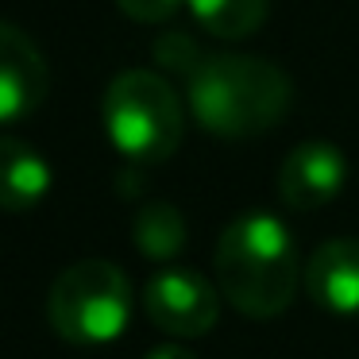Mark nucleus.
<instances>
[{
    "label": "nucleus",
    "instance_id": "9d476101",
    "mask_svg": "<svg viewBox=\"0 0 359 359\" xmlns=\"http://www.w3.org/2000/svg\"><path fill=\"white\" fill-rule=\"evenodd\" d=\"M132 243L151 259V263H170L186 248V220L170 201H147L135 212Z\"/></svg>",
    "mask_w": 359,
    "mask_h": 359
},
{
    "label": "nucleus",
    "instance_id": "1a4fd4ad",
    "mask_svg": "<svg viewBox=\"0 0 359 359\" xmlns=\"http://www.w3.org/2000/svg\"><path fill=\"white\" fill-rule=\"evenodd\" d=\"M50 194V163L20 135H0V209L27 212Z\"/></svg>",
    "mask_w": 359,
    "mask_h": 359
},
{
    "label": "nucleus",
    "instance_id": "423d86ee",
    "mask_svg": "<svg viewBox=\"0 0 359 359\" xmlns=\"http://www.w3.org/2000/svg\"><path fill=\"white\" fill-rule=\"evenodd\" d=\"M344 186H348V158L328 140H305L282 158L278 194L297 212H313L336 201Z\"/></svg>",
    "mask_w": 359,
    "mask_h": 359
},
{
    "label": "nucleus",
    "instance_id": "f03ea898",
    "mask_svg": "<svg viewBox=\"0 0 359 359\" xmlns=\"http://www.w3.org/2000/svg\"><path fill=\"white\" fill-rule=\"evenodd\" d=\"M189 112L220 140H248L282 124L294 86L274 62L259 55H205L186 81Z\"/></svg>",
    "mask_w": 359,
    "mask_h": 359
},
{
    "label": "nucleus",
    "instance_id": "7ed1b4c3",
    "mask_svg": "<svg viewBox=\"0 0 359 359\" xmlns=\"http://www.w3.org/2000/svg\"><path fill=\"white\" fill-rule=\"evenodd\" d=\"M101 120L112 147L132 163H166L186 135L178 89L155 70H120L104 89Z\"/></svg>",
    "mask_w": 359,
    "mask_h": 359
},
{
    "label": "nucleus",
    "instance_id": "0eeeda50",
    "mask_svg": "<svg viewBox=\"0 0 359 359\" xmlns=\"http://www.w3.org/2000/svg\"><path fill=\"white\" fill-rule=\"evenodd\" d=\"M47 97V58L35 39L0 20V124H16L32 116Z\"/></svg>",
    "mask_w": 359,
    "mask_h": 359
},
{
    "label": "nucleus",
    "instance_id": "9b49d317",
    "mask_svg": "<svg viewBox=\"0 0 359 359\" xmlns=\"http://www.w3.org/2000/svg\"><path fill=\"white\" fill-rule=\"evenodd\" d=\"M197 24L217 39H248L271 12V0H186Z\"/></svg>",
    "mask_w": 359,
    "mask_h": 359
},
{
    "label": "nucleus",
    "instance_id": "f8f14e48",
    "mask_svg": "<svg viewBox=\"0 0 359 359\" xmlns=\"http://www.w3.org/2000/svg\"><path fill=\"white\" fill-rule=\"evenodd\" d=\"M155 62L189 81V78H194V70L205 62V50L197 47L186 32H166V35H158V39H155Z\"/></svg>",
    "mask_w": 359,
    "mask_h": 359
},
{
    "label": "nucleus",
    "instance_id": "4468645a",
    "mask_svg": "<svg viewBox=\"0 0 359 359\" xmlns=\"http://www.w3.org/2000/svg\"><path fill=\"white\" fill-rule=\"evenodd\" d=\"M147 359H197V355L189 348H182V344H163V348H155Z\"/></svg>",
    "mask_w": 359,
    "mask_h": 359
},
{
    "label": "nucleus",
    "instance_id": "39448f33",
    "mask_svg": "<svg viewBox=\"0 0 359 359\" xmlns=\"http://www.w3.org/2000/svg\"><path fill=\"white\" fill-rule=\"evenodd\" d=\"M143 313L151 325L178 340L205 336L220 317V290L186 266H166L143 286Z\"/></svg>",
    "mask_w": 359,
    "mask_h": 359
},
{
    "label": "nucleus",
    "instance_id": "ddd939ff",
    "mask_svg": "<svg viewBox=\"0 0 359 359\" xmlns=\"http://www.w3.org/2000/svg\"><path fill=\"white\" fill-rule=\"evenodd\" d=\"M124 16L140 20V24H166V20L178 16V8L186 0H116Z\"/></svg>",
    "mask_w": 359,
    "mask_h": 359
},
{
    "label": "nucleus",
    "instance_id": "f257e3e1",
    "mask_svg": "<svg viewBox=\"0 0 359 359\" xmlns=\"http://www.w3.org/2000/svg\"><path fill=\"white\" fill-rule=\"evenodd\" d=\"M217 290L236 313L274 320L297 294V243L271 212H243L217 240Z\"/></svg>",
    "mask_w": 359,
    "mask_h": 359
},
{
    "label": "nucleus",
    "instance_id": "20e7f679",
    "mask_svg": "<svg viewBox=\"0 0 359 359\" xmlns=\"http://www.w3.org/2000/svg\"><path fill=\"white\" fill-rule=\"evenodd\" d=\"M132 282L109 259H78L47 290V320L74 348H101L128 328Z\"/></svg>",
    "mask_w": 359,
    "mask_h": 359
},
{
    "label": "nucleus",
    "instance_id": "6e6552de",
    "mask_svg": "<svg viewBox=\"0 0 359 359\" xmlns=\"http://www.w3.org/2000/svg\"><path fill=\"white\" fill-rule=\"evenodd\" d=\"M305 290L328 317H359V240L340 236L325 240L309 255L305 266Z\"/></svg>",
    "mask_w": 359,
    "mask_h": 359
}]
</instances>
